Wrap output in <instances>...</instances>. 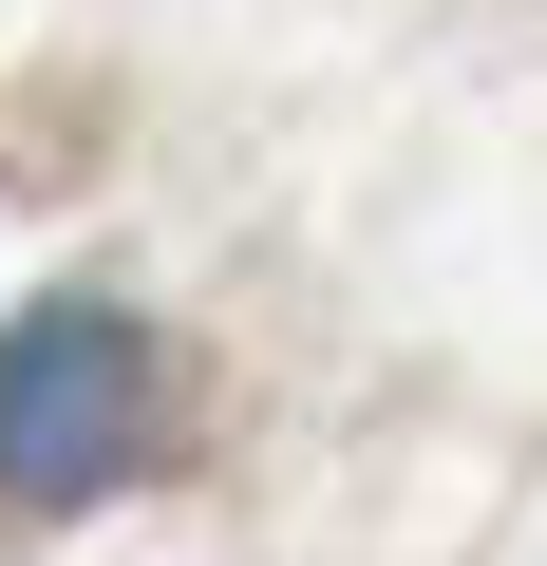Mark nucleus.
Segmentation results:
<instances>
[{"instance_id": "nucleus-1", "label": "nucleus", "mask_w": 547, "mask_h": 566, "mask_svg": "<svg viewBox=\"0 0 547 566\" xmlns=\"http://www.w3.org/2000/svg\"><path fill=\"white\" fill-rule=\"evenodd\" d=\"M151 434V322L133 303H20L0 322V510H95Z\"/></svg>"}]
</instances>
